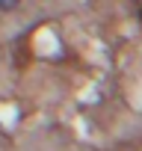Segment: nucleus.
<instances>
[{"mask_svg": "<svg viewBox=\"0 0 142 151\" xmlns=\"http://www.w3.org/2000/svg\"><path fill=\"white\" fill-rule=\"evenodd\" d=\"M21 0H0V9H18Z\"/></svg>", "mask_w": 142, "mask_h": 151, "instance_id": "f257e3e1", "label": "nucleus"}]
</instances>
